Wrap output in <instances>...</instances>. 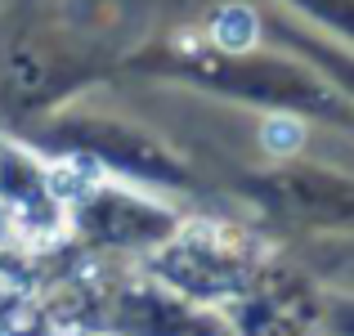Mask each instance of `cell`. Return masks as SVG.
Wrapping results in <instances>:
<instances>
[{
  "instance_id": "obj_1",
  "label": "cell",
  "mask_w": 354,
  "mask_h": 336,
  "mask_svg": "<svg viewBox=\"0 0 354 336\" xmlns=\"http://www.w3.org/2000/svg\"><path fill=\"white\" fill-rule=\"evenodd\" d=\"M211 41H216L225 54H247L251 45L260 41V18H256V9H251V5H238V0L220 5L216 14H211Z\"/></svg>"
},
{
  "instance_id": "obj_2",
  "label": "cell",
  "mask_w": 354,
  "mask_h": 336,
  "mask_svg": "<svg viewBox=\"0 0 354 336\" xmlns=\"http://www.w3.org/2000/svg\"><path fill=\"white\" fill-rule=\"evenodd\" d=\"M99 180H104V171H99L95 157H68V162L50 166V175H45L54 202H81Z\"/></svg>"
},
{
  "instance_id": "obj_3",
  "label": "cell",
  "mask_w": 354,
  "mask_h": 336,
  "mask_svg": "<svg viewBox=\"0 0 354 336\" xmlns=\"http://www.w3.org/2000/svg\"><path fill=\"white\" fill-rule=\"evenodd\" d=\"M260 144L274 157H292L296 148L305 144V121L292 117V112H274V117H265V126H260Z\"/></svg>"
}]
</instances>
